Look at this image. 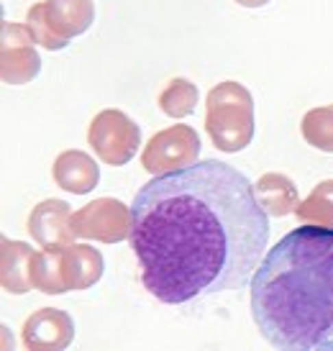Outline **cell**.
Masks as SVG:
<instances>
[{
	"instance_id": "obj_1",
	"label": "cell",
	"mask_w": 333,
	"mask_h": 351,
	"mask_svg": "<svg viewBox=\"0 0 333 351\" xmlns=\"http://www.w3.org/2000/svg\"><path fill=\"white\" fill-rule=\"evenodd\" d=\"M131 218L141 285L166 305L241 290L269 244V215L254 185L218 159L149 180Z\"/></svg>"
},
{
	"instance_id": "obj_2",
	"label": "cell",
	"mask_w": 333,
	"mask_h": 351,
	"mask_svg": "<svg viewBox=\"0 0 333 351\" xmlns=\"http://www.w3.org/2000/svg\"><path fill=\"white\" fill-rule=\"evenodd\" d=\"M251 318L284 351H333V228L303 223L269 249L251 280Z\"/></svg>"
},
{
	"instance_id": "obj_3",
	"label": "cell",
	"mask_w": 333,
	"mask_h": 351,
	"mask_svg": "<svg viewBox=\"0 0 333 351\" xmlns=\"http://www.w3.org/2000/svg\"><path fill=\"white\" fill-rule=\"evenodd\" d=\"M254 98L236 82L225 80L210 88L206 98V131L213 147L223 154L244 152L254 138Z\"/></svg>"
},
{
	"instance_id": "obj_4",
	"label": "cell",
	"mask_w": 333,
	"mask_h": 351,
	"mask_svg": "<svg viewBox=\"0 0 333 351\" xmlns=\"http://www.w3.org/2000/svg\"><path fill=\"white\" fill-rule=\"evenodd\" d=\"M95 21L92 0H41L26 13V29L34 41L49 51L67 49Z\"/></svg>"
},
{
	"instance_id": "obj_5",
	"label": "cell",
	"mask_w": 333,
	"mask_h": 351,
	"mask_svg": "<svg viewBox=\"0 0 333 351\" xmlns=\"http://www.w3.org/2000/svg\"><path fill=\"white\" fill-rule=\"evenodd\" d=\"M88 144L103 165H128L141 147V128L118 108H106L92 118L88 128Z\"/></svg>"
},
{
	"instance_id": "obj_6",
	"label": "cell",
	"mask_w": 333,
	"mask_h": 351,
	"mask_svg": "<svg viewBox=\"0 0 333 351\" xmlns=\"http://www.w3.org/2000/svg\"><path fill=\"white\" fill-rule=\"evenodd\" d=\"M200 156V136L193 126L177 123L157 131L141 152V167L149 175H169L193 167Z\"/></svg>"
},
{
	"instance_id": "obj_7",
	"label": "cell",
	"mask_w": 333,
	"mask_h": 351,
	"mask_svg": "<svg viewBox=\"0 0 333 351\" xmlns=\"http://www.w3.org/2000/svg\"><path fill=\"white\" fill-rule=\"evenodd\" d=\"M131 208L116 197H98L82 205L72 213V231L75 239L103 241V244H121L131 239Z\"/></svg>"
},
{
	"instance_id": "obj_8",
	"label": "cell",
	"mask_w": 333,
	"mask_h": 351,
	"mask_svg": "<svg viewBox=\"0 0 333 351\" xmlns=\"http://www.w3.org/2000/svg\"><path fill=\"white\" fill-rule=\"evenodd\" d=\"M41 57L26 23L3 21L0 26V77L5 85H26L39 75Z\"/></svg>"
},
{
	"instance_id": "obj_9",
	"label": "cell",
	"mask_w": 333,
	"mask_h": 351,
	"mask_svg": "<svg viewBox=\"0 0 333 351\" xmlns=\"http://www.w3.org/2000/svg\"><path fill=\"white\" fill-rule=\"evenodd\" d=\"M75 339L72 315L59 308H41L26 318L21 328V341L31 351H62Z\"/></svg>"
},
{
	"instance_id": "obj_10",
	"label": "cell",
	"mask_w": 333,
	"mask_h": 351,
	"mask_svg": "<svg viewBox=\"0 0 333 351\" xmlns=\"http://www.w3.org/2000/svg\"><path fill=\"white\" fill-rule=\"evenodd\" d=\"M29 234L39 246H64L75 241L72 210L64 200H41L29 215Z\"/></svg>"
},
{
	"instance_id": "obj_11",
	"label": "cell",
	"mask_w": 333,
	"mask_h": 351,
	"mask_svg": "<svg viewBox=\"0 0 333 351\" xmlns=\"http://www.w3.org/2000/svg\"><path fill=\"white\" fill-rule=\"evenodd\" d=\"M51 177L57 187L72 195H88L92 193L100 182V167L98 162L79 149H67L54 159L51 167Z\"/></svg>"
},
{
	"instance_id": "obj_12",
	"label": "cell",
	"mask_w": 333,
	"mask_h": 351,
	"mask_svg": "<svg viewBox=\"0 0 333 351\" xmlns=\"http://www.w3.org/2000/svg\"><path fill=\"white\" fill-rule=\"evenodd\" d=\"M106 262L98 249L90 244H64V280L72 293L88 290L103 277Z\"/></svg>"
},
{
	"instance_id": "obj_13",
	"label": "cell",
	"mask_w": 333,
	"mask_h": 351,
	"mask_svg": "<svg viewBox=\"0 0 333 351\" xmlns=\"http://www.w3.org/2000/svg\"><path fill=\"white\" fill-rule=\"evenodd\" d=\"M31 259L34 249L23 241H0V285L10 295H26L31 290Z\"/></svg>"
},
{
	"instance_id": "obj_14",
	"label": "cell",
	"mask_w": 333,
	"mask_h": 351,
	"mask_svg": "<svg viewBox=\"0 0 333 351\" xmlns=\"http://www.w3.org/2000/svg\"><path fill=\"white\" fill-rule=\"evenodd\" d=\"M256 200L267 210V215L272 218H284V215H293L300 205V195H297V187L287 175L280 172H267L256 180Z\"/></svg>"
},
{
	"instance_id": "obj_15",
	"label": "cell",
	"mask_w": 333,
	"mask_h": 351,
	"mask_svg": "<svg viewBox=\"0 0 333 351\" xmlns=\"http://www.w3.org/2000/svg\"><path fill=\"white\" fill-rule=\"evenodd\" d=\"M31 287L44 295H64L69 293L64 280V246H44L34 252L29 267Z\"/></svg>"
},
{
	"instance_id": "obj_16",
	"label": "cell",
	"mask_w": 333,
	"mask_h": 351,
	"mask_svg": "<svg viewBox=\"0 0 333 351\" xmlns=\"http://www.w3.org/2000/svg\"><path fill=\"white\" fill-rule=\"evenodd\" d=\"M297 221L310 226L333 228V180H323L313 187V193L297 205Z\"/></svg>"
},
{
	"instance_id": "obj_17",
	"label": "cell",
	"mask_w": 333,
	"mask_h": 351,
	"mask_svg": "<svg viewBox=\"0 0 333 351\" xmlns=\"http://www.w3.org/2000/svg\"><path fill=\"white\" fill-rule=\"evenodd\" d=\"M300 134L313 149L333 154V103L331 106L310 108L303 116Z\"/></svg>"
},
{
	"instance_id": "obj_18",
	"label": "cell",
	"mask_w": 333,
	"mask_h": 351,
	"mask_svg": "<svg viewBox=\"0 0 333 351\" xmlns=\"http://www.w3.org/2000/svg\"><path fill=\"white\" fill-rule=\"evenodd\" d=\"M197 106V85L185 77H175L159 93V108L169 118H187L195 113Z\"/></svg>"
},
{
	"instance_id": "obj_19",
	"label": "cell",
	"mask_w": 333,
	"mask_h": 351,
	"mask_svg": "<svg viewBox=\"0 0 333 351\" xmlns=\"http://www.w3.org/2000/svg\"><path fill=\"white\" fill-rule=\"evenodd\" d=\"M238 5H244V8H264L267 3H272V0H234Z\"/></svg>"
}]
</instances>
